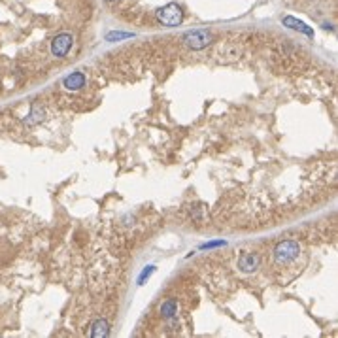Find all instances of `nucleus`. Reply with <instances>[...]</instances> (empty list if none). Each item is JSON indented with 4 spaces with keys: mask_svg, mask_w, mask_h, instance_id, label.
<instances>
[{
    "mask_svg": "<svg viewBox=\"0 0 338 338\" xmlns=\"http://www.w3.org/2000/svg\"><path fill=\"white\" fill-rule=\"evenodd\" d=\"M298 254H300V246L295 240H283L274 248V259L280 265H287V263L295 261Z\"/></svg>",
    "mask_w": 338,
    "mask_h": 338,
    "instance_id": "1",
    "label": "nucleus"
},
{
    "mask_svg": "<svg viewBox=\"0 0 338 338\" xmlns=\"http://www.w3.org/2000/svg\"><path fill=\"white\" fill-rule=\"evenodd\" d=\"M157 19H159V23H163L165 27H178L183 19V12L178 4L172 2V4H167L165 8H161V10L157 12Z\"/></svg>",
    "mask_w": 338,
    "mask_h": 338,
    "instance_id": "2",
    "label": "nucleus"
},
{
    "mask_svg": "<svg viewBox=\"0 0 338 338\" xmlns=\"http://www.w3.org/2000/svg\"><path fill=\"white\" fill-rule=\"evenodd\" d=\"M183 42L191 49H204L211 43V34L208 30H193L183 36Z\"/></svg>",
    "mask_w": 338,
    "mask_h": 338,
    "instance_id": "3",
    "label": "nucleus"
},
{
    "mask_svg": "<svg viewBox=\"0 0 338 338\" xmlns=\"http://www.w3.org/2000/svg\"><path fill=\"white\" fill-rule=\"evenodd\" d=\"M72 43H74V38L68 32H63V34H57L51 42V53L57 59H63V57L68 55V51L72 49Z\"/></svg>",
    "mask_w": 338,
    "mask_h": 338,
    "instance_id": "4",
    "label": "nucleus"
},
{
    "mask_svg": "<svg viewBox=\"0 0 338 338\" xmlns=\"http://www.w3.org/2000/svg\"><path fill=\"white\" fill-rule=\"evenodd\" d=\"M259 263H261L259 255L244 254V255H240V259H238V268L242 272H254L255 268L259 267Z\"/></svg>",
    "mask_w": 338,
    "mask_h": 338,
    "instance_id": "5",
    "label": "nucleus"
},
{
    "mask_svg": "<svg viewBox=\"0 0 338 338\" xmlns=\"http://www.w3.org/2000/svg\"><path fill=\"white\" fill-rule=\"evenodd\" d=\"M63 85H64V89H68V91H80L85 85V76L82 72H72L70 76L64 78Z\"/></svg>",
    "mask_w": 338,
    "mask_h": 338,
    "instance_id": "6",
    "label": "nucleus"
},
{
    "mask_svg": "<svg viewBox=\"0 0 338 338\" xmlns=\"http://www.w3.org/2000/svg\"><path fill=\"white\" fill-rule=\"evenodd\" d=\"M110 335V325L106 319H97L91 325V337L93 338H104Z\"/></svg>",
    "mask_w": 338,
    "mask_h": 338,
    "instance_id": "7",
    "label": "nucleus"
},
{
    "mask_svg": "<svg viewBox=\"0 0 338 338\" xmlns=\"http://www.w3.org/2000/svg\"><path fill=\"white\" fill-rule=\"evenodd\" d=\"M283 21V25L285 27H289V28H295V30H300V32H304L306 36H314V32H312V28H308L302 21H298V19H295V17H291V15H287V17H283L282 19Z\"/></svg>",
    "mask_w": 338,
    "mask_h": 338,
    "instance_id": "8",
    "label": "nucleus"
},
{
    "mask_svg": "<svg viewBox=\"0 0 338 338\" xmlns=\"http://www.w3.org/2000/svg\"><path fill=\"white\" fill-rule=\"evenodd\" d=\"M176 312H178V306H176V302H174L172 298L161 304V314H163L165 319H172V317L176 316Z\"/></svg>",
    "mask_w": 338,
    "mask_h": 338,
    "instance_id": "9",
    "label": "nucleus"
},
{
    "mask_svg": "<svg viewBox=\"0 0 338 338\" xmlns=\"http://www.w3.org/2000/svg\"><path fill=\"white\" fill-rule=\"evenodd\" d=\"M42 113L43 112L40 110V106H38V104H34V106H32V113L28 115L27 123H28V125H34V123H38V121L42 119Z\"/></svg>",
    "mask_w": 338,
    "mask_h": 338,
    "instance_id": "10",
    "label": "nucleus"
},
{
    "mask_svg": "<svg viewBox=\"0 0 338 338\" xmlns=\"http://www.w3.org/2000/svg\"><path fill=\"white\" fill-rule=\"evenodd\" d=\"M123 38H132V34H130V32H110V34L106 36L108 42H113V40H123Z\"/></svg>",
    "mask_w": 338,
    "mask_h": 338,
    "instance_id": "11",
    "label": "nucleus"
},
{
    "mask_svg": "<svg viewBox=\"0 0 338 338\" xmlns=\"http://www.w3.org/2000/svg\"><path fill=\"white\" fill-rule=\"evenodd\" d=\"M153 270H155V267H148V268H146V270L142 272V276H140V278H138V283L144 282V280H146L148 276H151V274H153Z\"/></svg>",
    "mask_w": 338,
    "mask_h": 338,
    "instance_id": "12",
    "label": "nucleus"
},
{
    "mask_svg": "<svg viewBox=\"0 0 338 338\" xmlns=\"http://www.w3.org/2000/svg\"><path fill=\"white\" fill-rule=\"evenodd\" d=\"M108 2H113V0H108Z\"/></svg>",
    "mask_w": 338,
    "mask_h": 338,
    "instance_id": "13",
    "label": "nucleus"
}]
</instances>
